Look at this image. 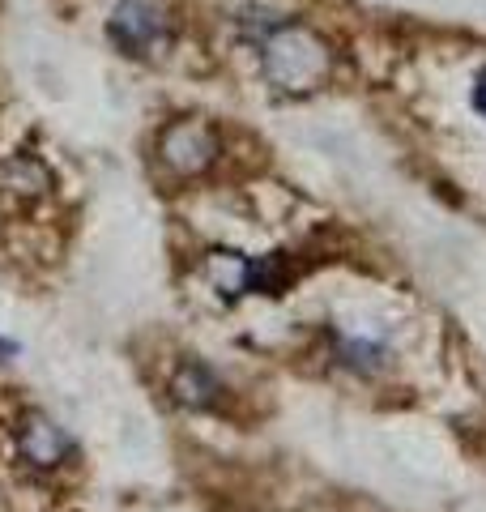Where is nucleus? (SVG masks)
Wrapping results in <instances>:
<instances>
[{
	"mask_svg": "<svg viewBox=\"0 0 486 512\" xmlns=\"http://www.w3.org/2000/svg\"><path fill=\"white\" fill-rule=\"evenodd\" d=\"M474 111L486 120V64L478 69V77H474Z\"/></svg>",
	"mask_w": 486,
	"mask_h": 512,
	"instance_id": "0eeeda50",
	"label": "nucleus"
},
{
	"mask_svg": "<svg viewBox=\"0 0 486 512\" xmlns=\"http://www.w3.org/2000/svg\"><path fill=\"white\" fill-rule=\"evenodd\" d=\"M222 154V141L218 133L209 128L205 120H171L167 128L158 133V163L167 167L175 180H192L218 163Z\"/></svg>",
	"mask_w": 486,
	"mask_h": 512,
	"instance_id": "7ed1b4c3",
	"label": "nucleus"
},
{
	"mask_svg": "<svg viewBox=\"0 0 486 512\" xmlns=\"http://www.w3.org/2000/svg\"><path fill=\"white\" fill-rule=\"evenodd\" d=\"M69 436L47 419V414H26L22 419V431H18V453L30 461L35 470H52L69 457Z\"/></svg>",
	"mask_w": 486,
	"mask_h": 512,
	"instance_id": "20e7f679",
	"label": "nucleus"
},
{
	"mask_svg": "<svg viewBox=\"0 0 486 512\" xmlns=\"http://www.w3.org/2000/svg\"><path fill=\"white\" fill-rule=\"evenodd\" d=\"M256 60H261L265 86L278 94H316L333 77V43L320 35L316 26H307L299 18L273 22L261 39L252 43Z\"/></svg>",
	"mask_w": 486,
	"mask_h": 512,
	"instance_id": "f257e3e1",
	"label": "nucleus"
},
{
	"mask_svg": "<svg viewBox=\"0 0 486 512\" xmlns=\"http://www.w3.org/2000/svg\"><path fill=\"white\" fill-rule=\"evenodd\" d=\"M13 355V342H0V359H9Z\"/></svg>",
	"mask_w": 486,
	"mask_h": 512,
	"instance_id": "6e6552de",
	"label": "nucleus"
},
{
	"mask_svg": "<svg viewBox=\"0 0 486 512\" xmlns=\"http://www.w3.org/2000/svg\"><path fill=\"white\" fill-rule=\"evenodd\" d=\"M342 355H346L350 367H363V372H371V367L384 363V342L380 338H346Z\"/></svg>",
	"mask_w": 486,
	"mask_h": 512,
	"instance_id": "423d86ee",
	"label": "nucleus"
},
{
	"mask_svg": "<svg viewBox=\"0 0 486 512\" xmlns=\"http://www.w3.org/2000/svg\"><path fill=\"white\" fill-rule=\"evenodd\" d=\"M107 39L128 60H154L175 39L171 9L162 0H116L107 13Z\"/></svg>",
	"mask_w": 486,
	"mask_h": 512,
	"instance_id": "f03ea898",
	"label": "nucleus"
},
{
	"mask_svg": "<svg viewBox=\"0 0 486 512\" xmlns=\"http://www.w3.org/2000/svg\"><path fill=\"white\" fill-rule=\"evenodd\" d=\"M171 393H175V402H184V406H214L222 384L209 367L188 363V367H180V376L171 380Z\"/></svg>",
	"mask_w": 486,
	"mask_h": 512,
	"instance_id": "39448f33",
	"label": "nucleus"
}]
</instances>
